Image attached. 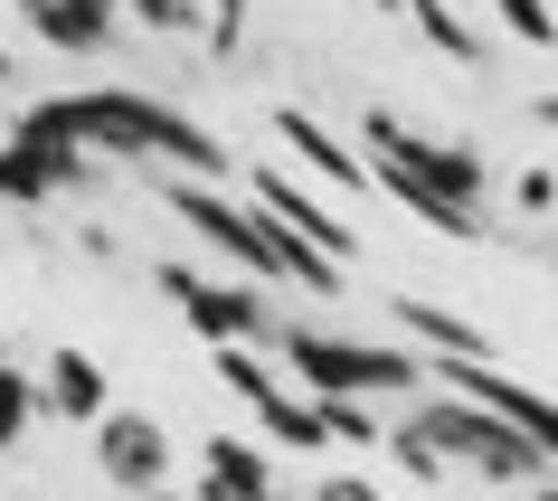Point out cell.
<instances>
[{
	"mask_svg": "<svg viewBox=\"0 0 558 501\" xmlns=\"http://www.w3.org/2000/svg\"><path fill=\"white\" fill-rule=\"evenodd\" d=\"M10 143L95 151V161H151V171H180V180H218V171H228V143H218L199 114H180L171 95H143V86L38 95V105L10 114Z\"/></svg>",
	"mask_w": 558,
	"mask_h": 501,
	"instance_id": "1",
	"label": "cell"
},
{
	"mask_svg": "<svg viewBox=\"0 0 558 501\" xmlns=\"http://www.w3.org/2000/svg\"><path fill=\"white\" fill-rule=\"evenodd\" d=\"M151 190H161V208H171L190 236H208V246H218V256H228L246 284H303V294H341V266H331V256H313L303 236H284L256 199H228V190L180 180V171H161Z\"/></svg>",
	"mask_w": 558,
	"mask_h": 501,
	"instance_id": "2",
	"label": "cell"
},
{
	"mask_svg": "<svg viewBox=\"0 0 558 501\" xmlns=\"http://www.w3.org/2000/svg\"><path fill=\"white\" fill-rule=\"evenodd\" d=\"M265 351L284 359V379H294L303 398H408V388H436V369L416 351H379V341L313 331V322H275Z\"/></svg>",
	"mask_w": 558,
	"mask_h": 501,
	"instance_id": "3",
	"label": "cell"
},
{
	"mask_svg": "<svg viewBox=\"0 0 558 501\" xmlns=\"http://www.w3.org/2000/svg\"><path fill=\"white\" fill-rule=\"evenodd\" d=\"M408 426L436 444L454 473H483V482H521V492H530L539 473H558L549 454L521 436V426H501L493 407H473V398H454V388H426V407H416Z\"/></svg>",
	"mask_w": 558,
	"mask_h": 501,
	"instance_id": "4",
	"label": "cell"
},
{
	"mask_svg": "<svg viewBox=\"0 0 558 501\" xmlns=\"http://www.w3.org/2000/svg\"><path fill=\"white\" fill-rule=\"evenodd\" d=\"M360 161H398V171H416L426 190H445L454 208H483V199H493L483 151H473V143H436V133H416V123L388 114V105H369V114H360Z\"/></svg>",
	"mask_w": 558,
	"mask_h": 501,
	"instance_id": "5",
	"label": "cell"
},
{
	"mask_svg": "<svg viewBox=\"0 0 558 501\" xmlns=\"http://www.w3.org/2000/svg\"><path fill=\"white\" fill-rule=\"evenodd\" d=\"M151 294L171 303V313H180L190 331H199L208 351H228V341H275V313H265V284H246V274L151 266Z\"/></svg>",
	"mask_w": 558,
	"mask_h": 501,
	"instance_id": "6",
	"label": "cell"
},
{
	"mask_svg": "<svg viewBox=\"0 0 558 501\" xmlns=\"http://www.w3.org/2000/svg\"><path fill=\"white\" fill-rule=\"evenodd\" d=\"M246 199H256V208H265V218H275L284 236H303L313 256H331V266H351V256H360L351 218H341V208H331V199H323V190H313L303 171H284V161L246 171Z\"/></svg>",
	"mask_w": 558,
	"mask_h": 501,
	"instance_id": "7",
	"label": "cell"
},
{
	"mask_svg": "<svg viewBox=\"0 0 558 501\" xmlns=\"http://www.w3.org/2000/svg\"><path fill=\"white\" fill-rule=\"evenodd\" d=\"M436 388H454V398H473V407H493L501 426H521V436L558 464V398H539L530 379H501L493 359H436Z\"/></svg>",
	"mask_w": 558,
	"mask_h": 501,
	"instance_id": "8",
	"label": "cell"
},
{
	"mask_svg": "<svg viewBox=\"0 0 558 501\" xmlns=\"http://www.w3.org/2000/svg\"><path fill=\"white\" fill-rule=\"evenodd\" d=\"M95 473H105L114 492H161V482H171V436H161L143 407H105L95 416Z\"/></svg>",
	"mask_w": 558,
	"mask_h": 501,
	"instance_id": "9",
	"label": "cell"
},
{
	"mask_svg": "<svg viewBox=\"0 0 558 501\" xmlns=\"http://www.w3.org/2000/svg\"><path fill=\"white\" fill-rule=\"evenodd\" d=\"M95 180H105L95 151H38V143H10L0 133V208H58L66 190L86 199Z\"/></svg>",
	"mask_w": 558,
	"mask_h": 501,
	"instance_id": "10",
	"label": "cell"
},
{
	"mask_svg": "<svg viewBox=\"0 0 558 501\" xmlns=\"http://www.w3.org/2000/svg\"><path fill=\"white\" fill-rule=\"evenodd\" d=\"M275 143H284V171H303L313 190H360V180H369V161H360L331 123H313L303 105H275Z\"/></svg>",
	"mask_w": 558,
	"mask_h": 501,
	"instance_id": "11",
	"label": "cell"
},
{
	"mask_svg": "<svg viewBox=\"0 0 558 501\" xmlns=\"http://www.w3.org/2000/svg\"><path fill=\"white\" fill-rule=\"evenodd\" d=\"M190 501H284V492H275L265 444H246V436H208V444H199V492H190Z\"/></svg>",
	"mask_w": 558,
	"mask_h": 501,
	"instance_id": "12",
	"label": "cell"
},
{
	"mask_svg": "<svg viewBox=\"0 0 558 501\" xmlns=\"http://www.w3.org/2000/svg\"><path fill=\"white\" fill-rule=\"evenodd\" d=\"M388 313H398V331H408V341H426L436 359H493V331L464 322V313H445V303H426V294H398Z\"/></svg>",
	"mask_w": 558,
	"mask_h": 501,
	"instance_id": "13",
	"label": "cell"
},
{
	"mask_svg": "<svg viewBox=\"0 0 558 501\" xmlns=\"http://www.w3.org/2000/svg\"><path fill=\"white\" fill-rule=\"evenodd\" d=\"M20 20H29L48 48H66V58H95V48L123 38V10H76V0H20Z\"/></svg>",
	"mask_w": 558,
	"mask_h": 501,
	"instance_id": "14",
	"label": "cell"
},
{
	"mask_svg": "<svg viewBox=\"0 0 558 501\" xmlns=\"http://www.w3.org/2000/svg\"><path fill=\"white\" fill-rule=\"evenodd\" d=\"M38 407L66 416V426H95V416L114 407V388H105V369H95L86 351H58V359H48V379H38Z\"/></svg>",
	"mask_w": 558,
	"mask_h": 501,
	"instance_id": "15",
	"label": "cell"
},
{
	"mask_svg": "<svg viewBox=\"0 0 558 501\" xmlns=\"http://www.w3.org/2000/svg\"><path fill=\"white\" fill-rule=\"evenodd\" d=\"M208 369H218V388H228V398H246V407H275V398H284V388H294V379H284V369H275V359H265L256 351V341H228V351H208Z\"/></svg>",
	"mask_w": 558,
	"mask_h": 501,
	"instance_id": "16",
	"label": "cell"
},
{
	"mask_svg": "<svg viewBox=\"0 0 558 501\" xmlns=\"http://www.w3.org/2000/svg\"><path fill=\"white\" fill-rule=\"evenodd\" d=\"M408 20H416V38H426V48H445L454 66H483V58H493V48H483V29H473L454 0H408Z\"/></svg>",
	"mask_w": 558,
	"mask_h": 501,
	"instance_id": "17",
	"label": "cell"
},
{
	"mask_svg": "<svg viewBox=\"0 0 558 501\" xmlns=\"http://www.w3.org/2000/svg\"><path fill=\"white\" fill-rule=\"evenodd\" d=\"M38 416H48V407H38V379L20 369V359H10V369H0V454H20Z\"/></svg>",
	"mask_w": 558,
	"mask_h": 501,
	"instance_id": "18",
	"label": "cell"
},
{
	"mask_svg": "<svg viewBox=\"0 0 558 501\" xmlns=\"http://www.w3.org/2000/svg\"><path fill=\"white\" fill-rule=\"evenodd\" d=\"M256 426H265L275 444H294V454H313V444H331V436H323V407H313L303 388H284V398H275V407H265Z\"/></svg>",
	"mask_w": 558,
	"mask_h": 501,
	"instance_id": "19",
	"label": "cell"
},
{
	"mask_svg": "<svg viewBox=\"0 0 558 501\" xmlns=\"http://www.w3.org/2000/svg\"><path fill=\"white\" fill-rule=\"evenodd\" d=\"M388 464H398V473H416V482H426V492H445V482H454V464H445V454H436V444H426V436H416V426H408V416H398V426H388Z\"/></svg>",
	"mask_w": 558,
	"mask_h": 501,
	"instance_id": "20",
	"label": "cell"
},
{
	"mask_svg": "<svg viewBox=\"0 0 558 501\" xmlns=\"http://www.w3.org/2000/svg\"><path fill=\"white\" fill-rule=\"evenodd\" d=\"M323 407V436L331 444H379L388 426H379V398H313Z\"/></svg>",
	"mask_w": 558,
	"mask_h": 501,
	"instance_id": "21",
	"label": "cell"
},
{
	"mask_svg": "<svg viewBox=\"0 0 558 501\" xmlns=\"http://www.w3.org/2000/svg\"><path fill=\"white\" fill-rule=\"evenodd\" d=\"M493 20L521 38V48H558V10L549 0H493Z\"/></svg>",
	"mask_w": 558,
	"mask_h": 501,
	"instance_id": "22",
	"label": "cell"
},
{
	"mask_svg": "<svg viewBox=\"0 0 558 501\" xmlns=\"http://www.w3.org/2000/svg\"><path fill=\"white\" fill-rule=\"evenodd\" d=\"M208 48L218 58H246V0H208Z\"/></svg>",
	"mask_w": 558,
	"mask_h": 501,
	"instance_id": "23",
	"label": "cell"
},
{
	"mask_svg": "<svg viewBox=\"0 0 558 501\" xmlns=\"http://www.w3.org/2000/svg\"><path fill=\"white\" fill-rule=\"evenodd\" d=\"M123 20H143V29H161V38H190V0H123Z\"/></svg>",
	"mask_w": 558,
	"mask_h": 501,
	"instance_id": "24",
	"label": "cell"
},
{
	"mask_svg": "<svg viewBox=\"0 0 558 501\" xmlns=\"http://www.w3.org/2000/svg\"><path fill=\"white\" fill-rule=\"evenodd\" d=\"M511 208H521V218H549L558 208V171H511Z\"/></svg>",
	"mask_w": 558,
	"mask_h": 501,
	"instance_id": "25",
	"label": "cell"
},
{
	"mask_svg": "<svg viewBox=\"0 0 558 501\" xmlns=\"http://www.w3.org/2000/svg\"><path fill=\"white\" fill-rule=\"evenodd\" d=\"M313 501H388V492H379V482H360V473H331Z\"/></svg>",
	"mask_w": 558,
	"mask_h": 501,
	"instance_id": "26",
	"label": "cell"
},
{
	"mask_svg": "<svg viewBox=\"0 0 558 501\" xmlns=\"http://www.w3.org/2000/svg\"><path fill=\"white\" fill-rule=\"evenodd\" d=\"M530 123H549V133H558V86L539 95V105H530Z\"/></svg>",
	"mask_w": 558,
	"mask_h": 501,
	"instance_id": "27",
	"label": "cell"
},
{
	"mask_svg": "<svg viewBox=\"0 0 558 501\" xmlns=\"http://www.w3.org/2000/svg\"><path fill=\"white\" fill-rule=\"evenodd\" d=\"M530 501H558V473H539V482H530Z\"/></svg>",
	"mask_w": 558,
	"mask_h": 501,
	"instance_id": "28",
	"label": "cell"
},
{
	"mask_svg": "<svg viewBox=\"0 0 558 501\" xmlns=\"http://www.w3.org/2000/svg\"><path fill=\"white\" fill-rule=\"evenodd\" d=\"M0 95H10V48H0Z\"/></svg>",
	"mask_w": 558,
	"mask_h": 501,
	"instance_id": "29",
	"label": "cell"
},
{
	"mask_svg": "<svg viewBox=\"0 0 558 501\" xmlns=\"http://www.w3.org/2000/svg\"><path fill=\"white\" fill-rule=\"evenodd\" d=\"M76 10H123V0H76Z\"/></svg>",
	"mask_w": 558,
	"mask_h": 501,
	"instance_id": "30",
	"label": "cell"
},
{
	"mask_svg": "<svg viewBox=\"0 0 558 501\" xmlns=\"http://www.w3.org/2000/svg\"><path fill=\"white\" fill-rule=\"evenodd\" d=\"M0 369H10V331H0Z\"/></svg>",
	"mask_w": 558,
	"mask_h": 501,
	"instance_id": "31",
	"label": "cell"
},
{
	"mask_svg": "<svg viewBox=\"0 0 558 501\" xmlns=\"http://www.w3.org/2000/svg\"><path fill=\"white\" fill-rule=\"evenodd\" d=\"M369 10H408V0H369Z\"/></svg>",
	"mask_w": 558,
	"mask_h": 501,
	"instance_id": "32",
	"label": "cell"
},
{
	"mask_svg": "<svg viewBox=\"0 0 558 501\" xmlns=\"http://www.w3.org/2000/svg\"><path fill=\"white\" fill-rule=\"evenodd\" d=\"M133 501H171V492H133Z\"/></svg>",
	"mask_w": 558,
	"mask_h": 501,
	"instance_id": "33",
	"label": "cell"
},
{
	"mask_svg": "<svg viewBox=\"0 0 558 501\" xmlns=\"http://www.w3.org/2000/svg\"><path fill=\"white\" fill-rule=\"evenodd\" d=\"M549 10H558V0H549Z\"/></svg>",
	"mask_w": 558,
	"mask_h": 501,
	"instance_id": "34",
	"label": "cell"
}]
</instances>
